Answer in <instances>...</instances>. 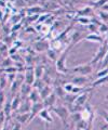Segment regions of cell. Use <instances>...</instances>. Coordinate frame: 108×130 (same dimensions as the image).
I'll return each mask as SVG.
<instances>
[{
  "mask_svg": "<svg viewBox=\"0 0 108 130\" xmlns=\"http://www.w3.org/2000/svg\"><path fill=\"white\" fill-rule=\"evenodd\" d=\"M46 11L43 8L41 7H33V8H29V9H27V12H29V14H39L41 13V12Z\"/></svg>",
  "mask_w": 108,
  "mask_h": 130,
  "instance_id": "cell-22",
  "label": "cell"
},
{
  "mask_svg": "<svg viewBox=\"0 0 108 130\" xmlns=\"http://www.w3.org/2000/svg\"><path fill=\"white\" fill-rule=\"evenodd\" d=\"M98 16L101 18V20L103 22H108V12H105V11H101L99 12V14H98Z\"/></svg>",
  "mask_w": 108,
  "mask_h": 130,
  "instance_id": "cell-32",
  "label": "cell"
},
{
  "mask_svg": "<svg viewBox=\"0 0 108 130\" xmlns=\"http://www.w3.org/2000/svg\"><path fill=\"white\" fill-rule=\"evenodd\" d=\"M48 16H49V14H47V15H43V16H40V18L38 19V22H39V23L43 22V21H45V20L48 18Z\"/></svg>",
  "mask_w": 108,
  "mask_h": 130,
  "instance_id": "cell-40",
  "label": "cell"
},
{
  "mask_svg": "<svg viewBox=\"0 0 108 130\" xmlns=\"http://www.w3.org/2000/svg\"><path fill=\"white\" fill-rule=\"evenodd\" d=\"M52 92H53V91H52V88H51L50 86H48V85H46L45 87L41 88V89H40V90H39L40 98H41V100H45L46 98L49 96Z\"/></svg>",
  "mask_w": 108,
  "mask_h": 130,
  "instance_id": "cell-14",
  "label": "cell"
},
{
  "mask_svg": "<svg viewBox=\"0 0 108 130\" xmlns=\"http://www.w3.org/2000/svg\"><path fill=\"white\" fill-rule=\"evenodd\" d=\"M93 72V65L91 63L88 64H80L78 66H75L69 70V73H74V74H79L80 76H88L92 74Z\"/></svg>",
  "mask_w": 108,
  "mask_h": 130,
  "instance_id": "cell-3",
  "label": "cell"
},
{
  "mask_svg": "<svg viewBox=\"0 0 108 130\" xmlns=\"http://www.w3.org/2000/svg\"><path fill=\"white\" fill-rule=\"evenodd\" d=\"M104 67H108V51H107V54L105 56V59L103 60V68Z\"/></svg>",
  "mask_w": 108,
  "mask_h": 130,
  "instance_id": "cell-37",
  "label": "cell"
},
{
  "mask_svg": "<svg viewBox=\"0 0 108 130\" xmlns=\"http://www.w3.org/2000/svg\"><path fill=\"white\" fill-rule=\"evenodd\" d=\"M102 11H105V12H108V3L105 6H103L102 7Z\"/></svg>",
  "mask_w": 108,
  "mask_h": 130,
  "instance_id": "cell-42",
  "label": "cell"
},
{
  "mask_svg": "<svg viewBox=\"0 0 108 130\" xmlns=\"http://www.w3.org/2000/svg\"><path fill=\"white\" fill-rule=\"evenodd\" d=\"M88 81H89V79L87 78L85 76H76L73 78V80H71V84L76 85V86H79V87H82L84 84H87Z\"/></svg>",
  "mask_w": 108,
  "mask_h": 130,
  "instance_id": "cell-11",
  "label": "cell"
},
{
  "mask_svg": "<svg viewBox=\"0 0 108 130\" xmlns=\"http://www.w3.org/2000/svg\"><path fill=\"white\" fill-rule=\"evenodd\" d=\"M6 81H7V77L5 75L0 76V89H3L6 87Z\"/></svg>",
  "mask_w": 108,
  "mask_h": 130,
  "instance_id": "cell-36",
  "label": "cell"
},
{
  "mask_svg": "<svg viewBox=\"0 0 108 130\" xmlns=\"http://www.w3.org/2000/svg\"><path fill=\"white\" fill-rule=\"evenodd\" d=\"M38 117H39L40 119L45 120L46 124H51L52 121H53V118L51 117V114H50L49 108H43L42 111L38 114Z\"/></svg>",
  "mask_w": 108,
  "mask_h": 130,
  "instance_id": "cell-9",
  "label": "cell"
},
{
  "mask_svg": "<svg viewBox=\"0 0 108 130\" xmlns=\"http://www.w3.org/2000/svg\"><path fill=\"white\" fill-rule=\"evenodd\" d=\"M21 27V24H18V25H16V26H14L13 28H12V30H15V29H17V28H19Z\"/></svg>",
  "mask_w": 108,
  "mask_h": 130,
  "instance_id": "cell-43",
  "label": "cell"
},
{
  "mask_svg": "<svg viewBox=\"0 0 108 130\" xmlns=\"http://www.w3.org/2000/svg\"><path fill=\"white\" fill-rule=\"evenodd\" d=\"M66 130H71V129H66Z\"/></svg>",
  "mask_w": 108,
  "mask_h": 130,
  "instance_id": "cell-47",
  "label": "cell"
},
{
  "mask_svg": "<svg viewBox=\"0 0 108 130\" xmlns=\"http://www.w3.org/2000/svg\"><path fill=\"white\" fill-rule=\"evenodd\" d=\"M54 93L56 94V96H59V98H65L66 96V91L64 90V88L63 87H56L54 89Z\"/></svg>",
  "mask_w": 108,
  "mask_h": 130,
  "instance_id": "cell-23",
  "label": "cell"
},
{
  "mask_svg": "<svg viewBox=\"0 0 108 130\" xmlns=\"http://www.w3.org/2000/svg\"><path fill=\"white\" fill-rule=\"evenodd\" d=\"M107 51H108V42L105 40V42H104L102 46L98 48L97 52L95 53L94 58L92 59V61H91L90 63H91L92 65H96V64H98L99 62H102V61L105 59V56H106V54H107Z\"/></svg>",
  "mask_w": 108,
  "mask_h": 130,
  "instance_id": "cell-4",
  "label": "cell"
},
{
  "mask_svg": "<svg viewBox=\"0 0 108 130\" xmlns=\"http://www.w3.org/2000/svg\"><path fill=\"white\" fill-rule=\"evenodd\" d=\"M62 46H63V43H62V40H59V39L52 40V41L50 42V47H51V49H53V50H55L56 52L61 50Z\"/></svg>",
  "mask_w": 108,
  "mask_h": 130,
  "instance_id": "cell-18",
  "label": "cell"
},
{
  "mask_svg": "<svg viewBox=\"0 0 108 130\" xmlns=\"http://www.w3.org/2000/svg\"><path fill=\"white\" fill-rule=\"evenodd\" d=\"M45 108V106H43L42 102H37V103H33L31 104V108H30V117H29V120L28 123H30L31 120H33L36 116H38V114L42 111V109Z\"/></svg>",
  "mask_w": 108,
  "mask_h": 130,
  "instance_id": "cell-5",
  "label": "cell"
},
{
  "mask_svg": "<svg viewBox=\"0 0 108 130\" xmlns=\"http://www.w3.org/2000/svg\"><path fill=\"white\" fill-rule=\"evenodd\" d=\"M88 29H89L91 32H96L98 30V25L97 24H94V23H91L88 25Z\"/></svg>",
  "mask_w": 108,
  "mask_h": 130,
  "instance_id": "cell-30",
  "label": "cell"
},
{
  "mask_svg": "<svg viewBox=\"0 0 108 130\" xmlns=\"http://www.w3.org/2000/svg\"><path fill=\"white\" fill-rule=\"evenodd\" d=\"M35 49L38 52H43V51H48L50 49V42L46 41V40H40L35 43Z\"/></svg>",
  "mask_w": 108,
  "mask_h": 130,
  "instance_id": "cell-10",
  "label": "cell"
},
{
  "mask_svg": "<svg viewBox=\"0 0 108 130\" xmlns=\"http://www.w3.org/2000/svg\"><path fill=\"white\" fill-rule=\"evenodd\" d=\"M34 72L36 79H41V77H43V74H45V67L42 65H37L36 67H34Z\"/></svg>",
  "mask_w": 108,
  "mask_h": 130,
  "instance_id": "cell-15",
  "label": "cell"
},
{
  "mask_svg": "<svg viewBox=\"0 0 108 130\" xmlns=\"http://www.w3.org/2000/svg\"><path fill=\"white\" fill-rule=\"evenodd\" d=\"M50 111H52L54 114H56V115L59 117V119L62 120L63 125L67 126V119H68V117L70 116V113H69V108L66 107V106H53L50 108Z\"/></svg>",
  "mask_w": 108,
  "mask_h": 130,
  "instance_id": "cell-2",
  "label": "cell"
},
{
  "mask_svg": "<svg viewBox=\"0 0 108 130\" xmlns=\"http://www.w3.org/2000/svg\"><path fill=\"white\" fill-rule=\"evenodd\" d=\"M75 130H81V129H79V128H77V127H76V129Z\"/></svg>",
  "mask_w": 108,
  "mask_h": 130,
  "instance_id": "cell-46",
  "label": "cell"
},
{
  "mask_svg": "<svg viewBox=\"0 0 108 130\" xmlns=\"http://www.w3.org/2000/svg\"><path fill=\"white\" fill-rule=\"evenodd\" d=\"M70 48H71V44L68 46V48H66L65 50L62 52V54L59 55L57 58V60H56V70H57V72L62 73V74H67V73H69V70L66 67L65 61H66L67 55H68V52L70 50Z\"/></svg>",
  "mask_w": 108,
  "mask_h": 130,
  "instance_id": "cell-1",
  "label": "cell"
},
{
  "mask_svg": "<svg viewBox=\"0 0 108 130\" xmlns=\"http://www.w3.org/2000/svg\"><path fill=\"white\" fill-rule=\"evenodd\" d=\"M84 39L87 40V41H92V42H97L99 44H103L104 42H105V39H104L101 35L96 34V32H91V34L87 35Z\"/></svg>",
  "mask_w": 108,
  "mask_h": 130,
  "instance_id": "cell-8",
  "label": "cell"
},
{
  "mask_svg": "<svg viewBox=\"0 0 108 130\" xmlns=\"http://www.w3.org/2000/svg\"><path fill=\"white\" fill-rule=\"evenodd\" d=\"M92 12H93V10H92L91 7H85L84 9H82V10L79 11L78 18H79V16H87V18H89V15L92 13Z\"/></svg>",
  "mask_w": 108,
  "mask_h": 130,
  "instance_id": "cell-20",
  "label": "cell"
},
{
  "mask_svg": "<svg viewBox=\"0 0 108 130\" xmlns=\"http://www.w3.org/2000/svg\"><path fill=\"white\" fill-rule=\"evenodd\" d=\"M108 75V67H104L101 71H98L96 73V77L97 78H101V77H105Z\"/></svg>",
  "mask_w": 108,
  "mask_h": 130,
  "instance_id": "cell-27",
  "label": "cell"
},
{
  "mask_svg": "<svg viewBox=\"0 0 108 130\" xmlns=\"http://www.w3.org/2000/svg\"><path fill=\"white\" fill-rule=\"evenodd\" d=\"M11 111H12V107H11V102H8L6 105H5V109H3V113H5V115L10 117L11 115Z\"/></svg>",
  "mask_w": 108,
  "mask_h": 130,
  "instance_id": "cell-28",
  "label": "cell"
},
{
  "mask_svg": "<svg viewBox=\"0 0 108 130\" xmlns=\"http://www.w3.org/2000/svg\"><path fill=\"white\" fill-rule=\"evenodd\" d=\"M108 81V75L105 76V77H101V78H97L96 80L92 84V87H97V86H101V85H104L106 84Z\"/></svg>",
  "mask_w": 108,
  "mask_h": 130,
  "instance_id": "cell-21",
  "label": "cell"
},
{
  "mask_svg": "<svg viewBox=\"0 0 108 130\" xmlns=\"http://www.w3.org/2000/svg\"><path fill=\"white\" fill-rule=\"evenodd\" d=\"M82 39H84L82 37V32L81 31H75L74 35H73V37H71V46L78 43L79 41H81Z\"/></svg>",
  "mask_w": 108,
  "mask_h": 130,
  "instance_id": "cell-17",
  "label": "cell"
},
{
  "mask_svg": "<svg viewBox=\"0 0 108 130\" xmlns=\"http://www.w3.org/2000/svg\"><path fill=\"white\" fill-rule=\"evenodd\" d=\"M8 52H9V50L7 49V44L3 42H0V53L5 54V53H8Z\"/></svg>",
  "mask_w": 108,
  "mask_h": 130,
  "instance_id": "cell-34",
  "label": "cell"
},
{
  "mask_svg": "<svg viewBox=\"0 0 108 130\" xmlns=\"http://www.w3.org/2000/svg\"><path fill=\"white\" fill-rule=\"evenodd\" d=\"M24 80L26 84L34 86L35 81H36V76H35V72L33 67H27L25 70V75H24Z\"/></svg>",
  "mask_w": 108,
  "mask_h": 130,
  "instance_id": "cell-6",
  "label": "cell"
},
{
  "mask_svg": "<svg viewBox=\"0 0 108 130\" xmlns=\"http://www.w3.org/2000/svg\"><path fill=\"white\" fill-rule=\"evenodd\" d=\"M33 86H30V85L24 83L22 86H21V94L22 96H29L30 92L33 91Z\"/></svg>",
  "mask_w": 108,
  "mask_h": 130,
  "instance_id": "cell-13",
  "label": "cell"
},
{
  "mask_svg": "<svg viewBox=\"0 0 108 130\" xmlns=\"http://www.w3.org/2000/svg\"><path fill=\"white\" fill-rule=\"evenodd\" d=\"M3 101H5V93L2 90H0V104H2Z\"/></svg>",
  "mask_w": 108,
  "mask_h": 130,
  "instance_id": "cell-39",
  "label": "cell"
},
{
  "mask_svg": "<svg viewBox=\"0 0 108 130\" xmlns=\"http://www.w3.org/2000/svg\"><path fill=\"white\" fill-rule=\"evenodd\" d=\"M40 93H39V90L38 89H36V88H34L33 89V91L30 92V94H29V96H28V100L31 102V104L33 103H37V102H40Z\"/></svg>",
  "mask_w": 108,
  "mask_h": 130,
  "instance_id": "cell-12",
  "label": "cell"
},
{
  "mask_svg": "<svg viewBox=\"0 0 108 130\" xmlns=\"http://www.w3.org/2000/svg\"><path fill=\"white\" fill-rule=\"evenodd\" d=\"M35 29H34V28H31V27H28V28H27V31H28V32H30V31H34Z\"/></svg>",
  "mask_w": 108,
  "mask_h": 130,
  "instance_id": "cell-44",
  "label": "cell"
},
{
  "mask_svg": "<svg viewBox=\"0 0 108 130\" xmlns=\"http://www.w3.org/2000/svg\"><path fill=\"white\" fill-rule=\"evenodd\" d=\"M98 30L101 34H107L108 32V25L106 23H102L101 25L98 26Z\"/></svg>",
  "mask_w": 108,
  "mask_h": 130,
  "instance_id": "cell-29",
  "label": "cell"
},
{
  "mask_svg": "<svg viewBox=\"0 0 108 130\" xmlns=\"http://www.w3.org/2000/svg\"><path fill=\"white\" fill-rule=\"evenodd\" d=\"M87 89H83L82 87H79V86H75L74 85V88L71 90V94H77V93H80L81 91H85Z\"/></svg>",
  "mask_w": 108,
  "mask_h": 130,
  "instance_id": "cell-31",
  "label": "cell"
},
{
  "mask_svg": "<svg viewBox=\"0 0 108 130\" xmlns=\"http://www.w3.org/2000/svg\"><path fill=\"white\" fill-rule=\"evenodd\" d=\"M13 130H21V124H16V125H14Z\"/></svg>",
  "mask_w": 108,
  "mask_h": 130,
  "instance_id": "cell-41",
  "label": "cell"
},
{
  "mask_svg": "<svg viewBox=\"0 0 108 130\" xmlns=\"http://www.w3.org/2000/svg\"><path fill=\"white\" fill-rule=\"evenodd\" d=\"M29 117H30V114L29 113H22V114H19V115L16 117V119H17V121H18L19 124L23 125V124L28 123Z\"/></svg>",
  "mask_w": 108,
  "mask_h": 130,
  "instance_id": "cell-16",
  "label": "cell"
},
{
  "mask_svg": "<svg viewBox=\"0 0 108 130\" xmlns=\"http://www.w3.org/2000/svg\"><path fill=\"white\" fill-rule=\"evenodd\" d=\"M21 106V100H19V95H17L16 98H14L11 102V107H12V111H17Z\"/></svg>",
  "mask_w": 108,
  "mask_h": 130,
  "instance_id": "cell-19",
  "label": "cell"
},
{
  "mask_svg": "<svg viewBox=\"0 0 108 130\" xmlns=\"http://www.w3.org/2000/svg\"><path fill=\"white\" fill-rule=\"evenodd\" d=\"M70 117H71V119H73V121H74V123H76V124H77L78 121H80V120L82 119L81 112H75V113H71Z\"/></svg>",
  "mask_w": 108,
  "mask_h": 130,
  "instance_id": "cell-25",
  "label": "cell"
},
{
  "mask_svg": "<svg viewBox=\"0 0 108 130\" xmlns=\"http://www.w3.org/2000/svg\"><path fill=\"white\" fill-rule=\"evenodd\" d=\"M47 53H48V56L51 59V60H53V61H56L57 60V52L53 50V49H49V50L47 51Z\"/></svg>",
  "mask_w": 108,
  "mask_h": 130,
  "instance_id": "cell-26",
  "label": "cell"
},
{
  "mask_svg": "<svg viewBox=\"0 0 108 130\" xmlns=\"http://www.w3.org/2000/svg\"><path fill=\"white\" fill-rule=\"evenodd\" d=\"M108 3V0H97V1L94 2V7L96 8H102L103 6H105Z\"/></svg>",
  "mask_w": 108,
  "mask_h": 130,
  "instance_id": "cell-33",
  "label": "cell"
},
{
  "mask_svg": "<svg viewBox=\"0 0 108 130\" xmlns=\"http://www.w3.org/2000/svg\"><path fill=\"white\" fill-rule=\"evenodd\" d=\"M102 130H108V125L106 126V127H104V128H102Z\"/></svg>",
  "mask_w": 108,
  "mask_h": 130,
  "instance_id": "cell-45",
  "label": "cell"
},
{
  "mask_svg": "<svg viewBox=\"0 0 108 130\" xmlns=\"http://www.w3.org/2000/svg\"><path fill=\"white\" fill-rule=\"evenodd\" d=\"M103 117H104V120L106 121V124L108 125V113L106 111H103Z\"/></svg>",
  "mask_w": 108,
  "mask_h": 130,
  "instance_id": "cell-38",
  "label": "cell"
},
{
  "mask_svg": "<svg viewBox=\"0 0 108 130\" xmlns=\"http://www.w3.org/2000/svg\"><path fill=\"white\" fill-rule=\"evenodd\" d=\"M56 94L54 93V91L51 93V94L46 98L45 100H42V104H43V106H45V108H51V107H53L55 103H56Z\"/></svg>",
  "mask_w": 108,
  "mask_h": 130,
  "instance_id": "cell-7",
  "label": "cell"
},
{
  "mask_svg": "<svg viewBox=\"0 0 108 130\" xmlns=\"http://www.w3.org/2000/svg\"><path fill=\"white\" fill-rule=\"evenodd\" d=\"M63 88H64V90H65L67 93H68V92L71 93V90H73V88H74V84H66Z\"/></svg>",
  "mask_w": 108,
  "mask_h": 130,
  "instance_id": "cell-35",
  "label": "cell"
},
{
  "mask_svg": "<svg viewBox=\"0 0 108 130\" xmlns=\"http://www.w3.org/2000/svg\"><path fill=\"white\" fill-rule=\"evenodd\" d=\"M77 22H79L80 24H82V25H89V24H91V19L90 18H87V16H79V18L77 19Z\"/></svg>",
  "mask_w": 108,
  "mask_h": 130,
  "instance_id": "cell-24",
  "label": "cell"
}]
</instances>
